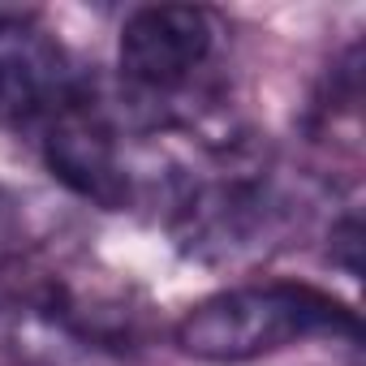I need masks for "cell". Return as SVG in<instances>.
Returning a JSON list of instances; mask_svg holds the SVG:
<instances>
[{
  "mask_svg": "<svg viewBox=\"0 0 366 366\" xmlns=\"http://www.w3.org/2000/svg\"><path fill=\"white\" fill-rule=\"evenodd\" d=\"M22 237H26V220H22V207L14 203V194L0 190V267L14 263L22 254Z\"/></svg>",
  "mask_w": 366,
  "mask_h": 366,
  "instance_id": "52a82bcc",
  "label": "cell"
},
{
  "mask_svg": "<svg viewBox=\"0 0 366 366\" xmlns=\"http://www.w3.org/2000/svg\"><path fill=\"white\" fill-rule=\"evenodd\" d=\"M82 86L86 78L39 26L35 9L0 26V129H39Z\"/></svg>",
  "mask_w": 366,
  "mask_h": 366,
  "instance_id": "5b68a950",
  "label": "cell"
},
{
  "mask_svg": "<svg viewBox=\"0 0 366 366\" xmlns=\"http://www.w3.org/2000/svg\"><path fill=\"white\" fill-rule=\"evenodd\" d=\"M177 237L203 263H246L267 254L293 224V207L263 168H229L181 190Z\"/></svg>",
  "mask_w": 366,
  "mask_h": 366,
  "instance_id": "7a4b0ae2",
  "label": "cell"
},
{
  "mask_svg": "<svg viewBox=\"0 0 366 366\" xmlns=\"http://www.w3.org/2000/svg\"><path fill=\"white\" fill-rule=\"evenodd\" d=\"M310 336H345L357 345L362 323L357 310L306 280H246L216 289L172 327V345L181 353L212 366L254 362Z\"/></svg>",
  "mask_w": 366,
  "mask_h": 366,
  "instance_id": "6da1fadb",
  "label": "cell"
},
{
  "mask_svg": "<svg viewBox=\"0 0 366 366\" xmlns=\"http://www.w3.org/2000/svg\"><path fill=\"white\" fill-rule=\"evenodd\" d=\"M35 134L44 168L82 203L121 212L134 199V172L125 159L121 129L112 125L91 86H82L69 104H61Z\"/></svg>",
  "mask_w": 366,
  "mask_h": 366,
  "instance_id": "277c9868",
  "label": "cell"
},
{
  "mask_svg": "<svg viewBox=\"0 0 366 366\" xmlns=\"http://www.w3.org/2000/svg\"><path fill=\"white\" fill-rule=\"evenodd\" d=\"M327 242H332V263L345 272V276H357L362 272V220H357V212H345L336 224H332V233H327Z\"/></svg>",
  "mask_w": 366,
  "mask_h": 366,
  "instance_id": "8992f818",
  "label": "cell"
},
{
  "mask_svg": "<svg viewBox=\"0 0 366 366\" xmlns=\"http://www.w3.org/2000/svg\"><path fill=\"white\" fill-rule=\"evenodd\" d=\"M220 26L199 5H142L121 22L117 69L142 99H172L216 56Z\"/></svg>",
  "mask_w": 366,
  "mask_h": 366,
  "instance_id": "3957f363",
  "label": "cell"
}]
</instances>
